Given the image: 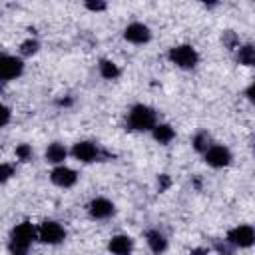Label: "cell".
<instances>
[{"mask_svg": "<svg viewBox=\"0 0 255 255\" xmlns=\"http://www.w3.org/2000/svg\"><path fill=\"white\" fill-rule=\"evenodd\" d=\"M100 74L106 80H116L120 76V68H118V64H114L110 60H102L100 62Z\"/></svg>", "mask_w": 255, "mask_h": 255, "instance_id": "obj_17", "label": "cell"}, {"mask_svg": "<svg viewBox=\"0 0 255 255\" xmlns=\"http://www.w3.org/2000/svg\"><path fill=\"white\" fill-rule=\"evenodd\" d=\"M189 255H207V251H205V249H201V247H197V249H191V251H189Z\"/></svg>", "mask_w": 255, "mask_h": 255, "instance_id": "obj_28", "label": "cell"}, {"mask_svg": "<svg viewBox=\"0 0 255 255\" xmlns=\"http://www.w3.org/2000/svg\"><path fill=\"white\" fill-rule=\"evenodd\" d=\"M66 147L62 143H50L46 149V161L50 163H62L66 159Z\"/></svg>", "mask_w": 255, "mask_h": 255, "instance_id": "obj_15", "label": "cell"}, {"mask_svg": "<svg viewBox=\"0 0 255 255\" xmlns=\"http://www.w3.org/2000/svg\"><path fill=\"white\" fill-rule=\"evenodd\" d=\"M223 44L227 48H235L237 46V36L233 32H223Z\"/></svg>", "mask_w": 255, "mask_h": 255, "instance_id": "obj_22", "label": "cell"}, {"mask_svg": "<svg viewBox=\"0 0 255 255\" xmlns=\"http://www.w3.org/2000/svg\"><path fill=\"white\" fill-rule=\"evenodd\" d=\"M145 239H147L149 249H151L153 253H157V255L167 249V239H165V235H163L159 229H149V231L145 233Z\"/></svg>", "mask_w": 255, "mask_h": 255, "instance_id": "obj_13", "label": "cell"}, {"mask_svg": "<svg viewBox=\"0 0 255 255\" xmlns=\"http://www.w3.org/2000/svg\"><path fill=\"white\" fill-rule=\"evenodd\" d=\"M50 179H52V183H56L58 187H72V185L78 181V173H76L74 169L66 167V165H60V167L52 169Z\"/></svg>", "mask_w": 255, "mask_h": 255, "instance_id": "obj_10", "label": "cell"}, {"mask_svg": "<svg viewBox=\"0 0 255 255\" xmlns=\"http://www.w3.org/2000/svg\"><path fill=\"white\" fill-rule=\"evenodd\" d=\"M108 249L114 253V255H131V249H133V241L131 237L128 235H114L108 243Z\"/></svg>", "mask_w": 255, "mask_h": 255, "instance_id": "obj_12", "label": "cell"}, {"mask_svg": "<svg viewBox=\"0 0 255 255\" xmlns=\"http://www.w3.org/2000/svg\"><path fill=\"white\" fill-rule=\"evenodd\" d=\"M155 120H157L155 110L145 104L133 106L128 114V126H129V129H135V131H147V129L153 131V128L157 126Z\"/></svg>", "mask_w": 255, "mask_h": 255, "instance_id": "obj_2", "label": "cell"}, {"mask_svg": "<svg viewBox=\"0 0 255 255\" xmlns=\"http://www.w3.org/2000/svg\"><path fill=\"white\" fill-rule=\"evenodd\" d=\"M64 237H66V229L58 221H44L38 229V239L42 243H48V245L62 243Z\"/></svg>", "mask_w": 255, "mask_h": 255, "instance_id": "obj_4", "label": "cell"}, {"mask_svg": "<svg viewBox=\"0 0 255 255\" xmlns=\"http://www.w3.org/2000/svg\"><path fill=\"white\" fill-rule=\"evenodd\" d=\"M86 8L94 10V12H102V10H106V4L104 2H86Z\"/></svg>", "mask_w": 255, "mask_h": 255, "instance_id": "obj_24", "label": "cell"}, {"mask_svg": "<svg viewBox=\"0 0 255 255\" xmlns=\"http://www.w3.org/2000/svg\"><path fill=\"white\" fill-rule=\"evenodd\" d=\"M211 145H213V143H211V137H209V133H205V131H199V133L193 137V147H195V151L205 153Z\"/></svg>", "mask_w": 255, "mask_h": 255, "instance_id": "obj_18", "label": "cell"}, {"mask_svg": "<svg viewBox=\"0 0 255 255\" xmlns=\"http://www.w3.org/2000/svg\"><path fill=\"white\" fill-rule=\"evenodd\" d=\"M169 175H165V173H161L159 175V179H157V187H159V191H165L167 187H169Z\"/></svg>", "mask_w": 255, "mask_h": 255, "instance_id": "obj_23", "label": "cell"}, {"mask_svg": "<svg viewBox=\"0 0 255 255\" xmlns=\"http://www.w3.org/2000/svg\"><path fill=\"white\" fill-rule=\"evenodd\" d=\"M203 157H205V163H209L211 167H225V165H229V161H231V153H229V149L223 147V145H211V147L203 153Z\"/></svg>", "mask_w": 255, "mask_h": 255, "instance_id": "obj_7", "label": "cell"}, {"mask_svg": "<svg viewBox=\"0 0 255 255\" xmlns=\"http://www.w3.org/2000/svg\"><path fill=\"white\" fill-rule=\"evenodd\" d=\"M72 155H74L78 161L90 163V161H96V159H98L100 149H98V145L92 143V141H78V143H74V147H72Z\"/></svg>", "mask_w": 255, "mask_h": 255, "instance_id": "obj_8", "label": "cell"}, {"mask_svg": "<svg viewBox=\"0 0 255 255\" xmlns=\"http://www.w3.org/2000/svg\"><path fill=\"white\" fill-rule=\"evenodd\" d=\"M36 237H38V231L30 221L18 223L10 233V251H12V255H26Z\"/></svg>", "mask_w": 255, "mask_h": 255, "instance_id": "obj_1", "label": "cell"}, {"mask_svg": "<svg viewBox=\"0 0 255 255\" xmlns=\"http://www.w3.org/2000/svg\"><path fill=\"white\" fill-rule=\"evenodd\" d=\"M24 72V62L16 56H2L0 58V76L2 80H14L22 76Z\"/></svg>", "mask_w": 255, "mask_h": 255, "instance_id": "obj_6", "label": "cell"}, {"mask_svg": "<svg viewBox=\"0 0 255 255\" xmlns=\"http://www.w3.org/2000/svg\"><path fill=\"white\" fill-rule=\"evenodd\" d=\"M16 155H18V159L28 161V159H32V147L28 143H22V145L16 147Z\"/></svg>", "mask_w": 255, "mask_h": 255, "instance_id": "obj_20", "label": "cell"}, {"mask_svg": "<svg viewBox=\"0 0 255 255\" xmlns=\"http://www.w3.org/2000/svg\"><path fill=\"white\" fill-rule=\"evenodd\" d=\"M169 60H171L175 66H179V68L189 70V68H193V66L197 64L199 56H197L195 48L183 44V46H175V48L169 50Z\"/></svg>", "mask_w": 255, "mask_h": 255, "instance_id": "obj_3", "label": "cell"}, {"mask_svg": "<svg viewBox=\"0 0 255 255\" xmlns=\"http://www.w3.org/2000/svg\"><path fill=\"white\" fill-rule=\"evenodd\" d=\"M227 241L235 247H251L255 243V229L251 225H237L227 233Z\"/></svg>", "mask_w": 255, "mask_h": 255, "instance_id": "obj_5", "label": "cell"}, {"mask_svg": "<svg viewBox=\"0 0 255 255\" xmlns=\"http://www.w3.org/2000/svg\"><path fill=\"white\" fill-rule=\"evenodd\" d=\"M215 249L221 253V255H231V251H229V247L227 245H221V243H215Z\"/></svg>", "mask_w": 255, "mask_h": 255, "instance_id": "obj_27", "label": "cell"}, {"mask_svg": "<svg viewBox=\"0 0 255 255\" xmlns=\"http://www.w3.org/2000/svg\"><path fill=\"white\" fill-rule=\"evenodd\" d=\"M237 62L243 66H255V46L245 44L237 48Z\"/></svg>", "mask_w": 255, "mask_h": 255, "instance_id": "obj_16", "label": "cell"}, {"mask_svg": "<svg viewBox=\"0 0 255 255\" xmlns=\"http://www.w3.org/2000/svg\"><path fill=\"white\" fill-rule=\"evenodd\" d=\"M153 137H155V141L165 145V143H169L175 137V131H173V128L169 124H157L153 128Z\"/></svg>", "mask_w": 255, "mask_h": 255, "instance_id": "obj_14", "label": "cell"}, {"mask_svg": "<svg viewBox=\"0 0 255 255\" xmlns=\"http://www.w3.org/2000/svg\"><path fill=\"white\" fill-rule=\"evenodd\" d=\"M10 120V108L8 106H2V126H6Z\"/></svg>", "mask_w": 255, "mask_h": 255, "instance_id": "obj_26", "label": "cell"}, {"mask_svg": "<svg viewBox=\"0 0 255 255\" xmlns=\"http://www.w3.org/2000/svg\"><path fill=\"white\" fill-rule=\"evenodd\" d=\"M20 52H22L24 56L36 54V52H38V42H36V40H26V42L20 46Z\"/></svg>", "mask_w": 255, "mask_h": 255, "instance_id": "obj_19", "label": "cell"}, {"mask_svg": "<svg viewBox=\"0 0 255 255\" xmlns=\"http://www.w3.org/2000/svg\"><path fill=\"white\" fill-rule=\"evenodd\" d=\"M124 38H126L128 42H131V44H145V42H149L151 32H149V28H147L145 24L133 22V24H129V26L124 30Z\"/></svg>", "mask_w": 255, "mask_h": 255, "instance_id": "obj_9", "label": "cell"}, {"mask_svg": "<svg viewBox=\"0 0 255 255\" xmlns=\"http://www.w3.org/2000/svg\"><path fill=\"white\" fill-rule=\"evenodd\" d=\"M245 96H247V100H249L251 104H255V82L245 90Z\"/></svg>", "mask_w": 255, "mask_h": 255, "instance_id": "obj_25", "label": "cell"}, {"mask_svg": "<svg viewBox=\"0 0 255 255\" xmlns=\"http://www.w3.org/2000/svg\"><path fill=\"white\" fill-rule=\"evenodd\" d=\"M12 173H14V167L8 165V163H2V167H0V179H2V183H6L12 177Z\"/></svg>", "mask_w": 255, "mask_h": 255, "instance_id": "obj_21", "label": "cell"}, {"mask_svg": "<svg viewBox=\"0 0 255 255\" xmlns=\"http://www.w3.org/2000/svg\"><path fill=\"white\" fill-rule=\"evenodd\" d=\"M88 211L94 219H108L110 215H114V203L106 197H96L90 201Z\"/></svg>", "mask_w": 255, "mask_h": 255, "instance_id": "obj_11", "label": "cell"}]
</instances>
